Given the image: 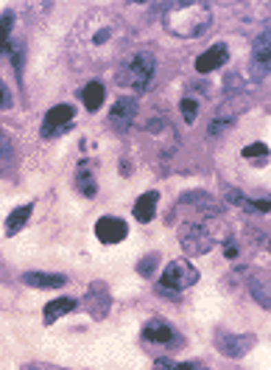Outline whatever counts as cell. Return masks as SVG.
<instances>
[{"label": "cell", "instance_id": "1", "mask_svg": "<svg viewBox=\"0 0 271 370\" xmlns=\"http://www.w3.org/2000/svg\"><path fill=\"white\" fill-rule=\"evenodd\" d=\"M160 20L168 34L196 39L204 37L213 25V9L199 0H176V3H160Z\"/></svg>", "mask_w": 271, "mask_h": 370}, {"label": "cell", "instance_id": "2", "mask_svg": "<svg viewBox=\"0 0 271 370\" xmlns=\"http://www.w3.org/2000/svg\"><path fill=\"white\" fill-rule=\"evenodd\" d=\"M196 280H199V269L188 258H176L162 269L160 283H157V295H162L168 300H182V292L191 289Z\"/></svg>", "mask_w": 271, "mask_h": 370}, {"label": "cell", "instance_id": "3", "mask_svg": "<svg viewBox=\"0 0 271 370\" xmlns=\"http://www.w3.org/2000/svg\"><path fill=\"white\" fill-rule=\"evenodd\" d=\"M151 76H154V54H149V51H134V54L126 56L123 65L118 68L115 81H118L120 88H131V90L143 93V90L149 88Z\"/></svg>", "mask_w": 271, "mask_h": 370}, {"label": "cell", "instance_id": "4", "mask_svg": "<svg viewBox=\"0 0 271 370\" xmlns=\"http://www.w3.org/2000/svg\"><path fill=\"white\" fill-rule=\"evenodd\" d=\"M179 244H182V250L191 253V256H204L213 250L215 244V236L210 227L199 225V222H188L179 227Z\"/></svg>", "mask_w": 271, "mask_h": 370}, {"label": "cell", "instance_id": "5", "mask_svg": "<svg viewBox=\"0 0 271 370\" xmlns=\"http://www.w3.org/2000/svg\"><path fill=\"white\" fill-rule=\"evenodd\" d=\"M143 340L151 342V345H165V348H171V351H176V348L185 345V337L179 334L168 320H162V317H151V320L143 325Z\"/></svg>", "mask_w": 271, "mask_h": 370}, {"label": "cell", "instance_id": "6", "mask_svg": "<svg viewBox=\"0 0 271 370\" xmlns=\"http://www.w3.org/2000/svg\"><path fill=\"white\" fill-rule=\"evenodd\" d=\"M265 73H271V28L254 37L252 56H249V76L252 81H260Z\"/></svg>", "mask_w": 271, "mask_h": 370}, {"label": "cell", "instance_id": "7", "mask_svg": "<svg viewBox=\"0 0 271 370\" xmlns=\"http://www.w3.org/2000/svg\"><path fill=\"white\" fill-rule=\"evenodd\" d=\"M73 118H76L73 104H56V107H51L48 112H45V118H42L39 135H42L45 141H51V138L67 132V130L73 127Z\"/></svg>", "mask_w": 271, "mask_h": 370}, {"label": "cell", "instance_id": "8", "mask_svg": "<svg viewBox=\"0 0 271 370\" xmlns=\"http://www.w3.org/2000/svg\"><path fill=\"white\" fill-rule=\"evenodd\" d=\"M254 345V334H232V331H224L218 328L215 331V348L218 353L230 356V359H243Z\"/></svg>", "mask_w": 271, "mask_h": 370}, {"label": "cell", "instance_id": "9", "mask_svg": "<svg viewBox=\"0 0 271 370\" xmlns=\"http://www.w3.org/2000/svg\"><path fill=\"white\" fill-rule=\"evenodd\" d=\"M109 306H112V298H109V289L104 280H93L89 289L84 295V309L93 320H104L109 314Z\"/></svg>", "mask_w": 271, "mask_h": 370}, {"label": "cell", "instance_id": "10", "mask_svg": "<svg viewBox=\"0 0 271 370\" xmlns=\"http://www.w3.org/2000/svg\"><path fill=\"white\" fill-rule=\"evenodd\" d=\"M176 208H193L196 214H204V216H218L224 214V205L218 199H213L210 194L204 191H188L176 199Z\"/></svg>", "mask_w": 271, "mask_h": 370}, {"label": "cell", "instance_id": "11", "mask_svg": "<svg viewBox=\"0 0 271 370\" xmlns=\"http://www.w3.org/2000/svg\"><path fill=\"white\" fill-rule=\"evenodd\" d=\"M138 110H140V104H138V99H134V96L118 99L115 107L109 110V127L118 130V132H126L134 123V118H138Z\"/></svg>", "mask_w": 271, "mask_h": 370}, {"label": "cell", "instance_id": "12", "mask_svg": "<svg viewBox=\"0 0 271 370\" xmlns=\"http://www.w3.org/2000/svg\"><path fill=\"white\" fill-rule=\"evenodd\" d=\"M126 236H129V227H126V222L118 219V216H101V219L96 222V238H98L101 244H118V241H123Z\"/></svg>", "mask_w": 271, "mask_h": 370}, {"label": "cell", "instance_id": "13", "mask_svg": "<svg viewBox=\"0 0 271 370\" xmlns=\"http://www.w3.org/2000/svg\"><path fill=\"white\" fill-rule=\"evenodd\" d=\"M227 59H230V45L227 43H215L210 51H204L199 59H196V73H213V70H218V68H224L227 65Z\"/></svg>", "mask_w": 271, "mask_h": 370}, {"label": "cell", "instance_id": "14", "mask_svg": "<svg viewBox=\"0 0 271 370\" xmlns=\"http://www.w3.org/2000/svg\"><path fill=\"white\" fill-rule=\"evenodd\" d=\"M224 199H227L230 205H235V208L246 211V214H271V196L268 199H249L238 188H230Z\"/></svg>", "mask_w": 271, "mask_h": 370}, {"label": "cell", "instance_id": "15", "mask_svg": "<svg viewBox=\"0 0 271 370\" xmlns=\"http://www.w3.org/2000/svg\"><path fill=\"white\" fill-rule=\"evenodd\" d=\"M76 188L87 199H96V194H98V183H96V174H93L89 160H81L78 166H76Z\"/></svg>", "mask_w": 271, "mask_h": 370}, {"label": "cell", "instance_id": "16", "mask_svg": "<svg viewBox=\"0 0 271 370\" xmlns=\"http://www.w3.org/2000/svg\"><path fill=\"white\" fill-rule=\"evenodd\" d=\"M25 286H34V289H59V286L67 283V275H54V272H25L23 275Z\"/></svg>", "mask_w": 271, "mask_h": 370}, {"label": "cell", "instance_id": "17", "mask_svg": "<svg viewBox=\"0 0 271 370\" xmlns=\"http://www.w3.org/2000/svg\"><path fill=\"white\" fill-rule=\"evenodd\" d=\"M157 202H160V191H146L143 196H138V202H134V219L138 222H151L157 216Z\"/></svg>", "mask_w": 271, "mask_h": 370}, {"label": "cell", "instance_id": "18", "mask_svg": "<svg viewBox=\"0 0 271 370\" xmlns=\"http://www.w3.org/2000/svg\"><path fill=\"white\" fill-rule=\"evenodd\" d=\"M31 211H34V205L28 202V205H20V208H14V211L6 216V236H9V238H12V236H17V233L28 225Z\"/></svg>", "mask_w": 271, "mask_h": 370}, {"label": "cell", "instance_id": "19", "mask_svg": "<svg viewBox=\"0 0 271 370\" xmlns=\"http://www.w3.org/2000/svg\"><path fill=\"white\" fill-rule=\"evenodd\" d=\"M78 303L73 300V298H56V300H51L48 306H45V311H42V317H45V322H56L59 317H65V314H70L73 309H76Z\"/></svg>", "mask_w": 271, "mask_h": 370}, {"label": "cell", "instance_id": "20", "mask_svg": "<svg viewBox=\"0 0 271 370\" xmlns=\"http://www.w3.org/2000/svg\"><path fill=\"white\" fill-rule=\"evenodd\" d=\"M81 104L87 107V112H98L104 104V85L101 81H89V85L81 90Z\"/></svg>", "mask_w": 271, "mask_h": 370}, {"label": "cell", "instance_id": "21", "mask_svg": "<svg viewBox=\"0 0 271 370\" xmlns=\"http://www.w3.org/2000/svg\"><path fill=\"white\" fill-rule=\"evenodd\" d=\"M249 292H252V298H254L263 309H271V286H265L263 278H252V280H249Z\"/></svg>", "mask_w": 271, "mask_h": 370}, {"label": "cell", "instance_id": "22", "mask_svg": "<svg viewBox=\"0 0 271 370\" xmlns=\"http://www.w3.org/2000/svg\"><path fill=\"white\" fill-rule=\"evenodd\" d=\"M241 154H243L246 160H254V166H263L265 157H268V146H265V143H249V146L241 149Z\"/></svg>", "mask_w": 271, "mask_h": 370}, {"label": "cell", "instance_id": "23", "mask_svg": "<svg viewBox=\"0 0 271 370\" xmlns=\"http://www.w3.org/2000/svg\"><path fill=\"white\" fill-rule=\"evenodd\" d=\"M157 267H160V253H149L146 258H140V261H138V275L151 278V275L157 272Z\"/></svg>", "mask_w": 271, "mask_h": 370}, {"label": "cell", "instance_id": "24", "mask_svg": "<svg viewBox=\"0 0 271 370\" xmlns=\"http://www.w3.org/2000/svg\"><path fill=\"white\" fill-rule=\"evenodd\" d=\"M157 370H193V367H204L202 362H173V359H157L154 362Z\"/></svg>", "mask_w": 271, "mask_h": 370}, {"label": "cell", "instance_id": "25", "mask_svg": "<svg viewBox=\"0 0 271 370\" xmlns=\"http://www.w3.org/2000/svg\"><path fill=\"white\" fill-rule=\"evenodd\" d=\"M179 112H182L185 123H196V118H199V101L196 99H182V101H179Z\"/></svg>", "mask_w": 271, "mask_h": 370}, {"label": "cell", "instance_id": "26", "mask_svg": "<svg viewBox=\"0 0 271 370\" xmlns=\"http://www.w3.org/2000/svg\"><path fill=\"white\" fill-rule=\"evenodd\" d=\"M12 25H14V12H6L3 14V45L12 43Z\"/></svg>", "mask_w": 271, "mask_h": 370}, {"label": "cell", "instance_id": "27", "mask_svg": "<svg viewBox=\"0 0 271 370\" xmlns=\"http://www.w3.org/2000/svg\"><path fill=\"white\" fill-rule=\"evenodd\" d=\"M224 256H227V258H238V244H235V238L224 241Z\"/></svg>", "mask_w": 271, "mask_h": 370}, {"label": "cell", "instance_id": "28", "mask_svg": "<svg viewBox=\"0 0 271 370\" xmlns=\"http://www.w3.org/2000/svg\"><path fill=\"white\" fill-rule=\"evenodd\" d=\"M0 107H3V110L12 107V96H9V88L6 85H0Z\"/></svg>", "mask_w": 271, "mask_h": 370}, {"label": "cell", "instance_id": "29", "mask_svg": "<svg viewBox=\"0 0 271 370\" xmlns=\"http://www.w3.org/2000/svg\"><path fill=\"white\" fill-rule=\"evenodd\" d=\"M0 152H3V163H9L12 160V143H9V138L3 135V146H0Z\"/></svg>", "mask_w": 271, "mask_h": 370}]
</instances>
